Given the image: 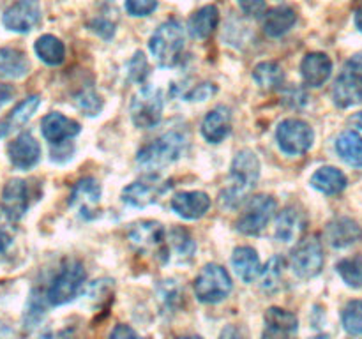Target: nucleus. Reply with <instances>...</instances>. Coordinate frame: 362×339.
Instances as JSON below:
<instances>
[{"instance_id":"26","label":"nucleus","mask_w":362,"mask_h":339,"mask_svg":"<svg viewBox=\"0 0 362 339\" xmlns=\"http://www.w3.org/2000/svg\"><path fill=\"white\" fill-rule=\"evenodd\" d=\"M336 150L339 157L350 166L362 168V136L357 131H345L336 140Z\"/></svg>"},{"instance_id":"22","label":"nucleus","mask_w":362,"mask_h":339,"mask_svg":"<svg viewBox=\"0 0 362 339\" xmlns=\"http://www.w3.org/2000/svg\"><path fill=\"white\" fill-rule=\"evenodd\" d=\"M303 80L308 87H322L332 73V62L325 53H308L300 64Z\"/></svg>"},{"instance_id":"45","label":"nucleus","mask_w":362,"mask_h":339,"mask_svg":"<svg viewBox=\"0 0 362 339\" xmlns=\"http://www.w3.org/2000/svg\"><path fill=\"white\" fill-rule=\"evenodd\" d=\"M39 339H74L69 331H59V332H46Z\"/></svg>"},{"instance_id":"6","label":"nucleus","mask_w":362,"mask_h":339,"mask_svg":"<svg viewBox=\"0 0 362 339\" xmlns=\"http://www.w3.org/2000/svg\"><path fill=\"white\" fill-rule=\"evenodd\" d=\"M279 148L288 155H300L308 152L313 145L315 133L310 124L299 119L283 120L276 131Z\"/></svg>"},{"instance_id":"27","label":"nucleus","mask_w":362,"mask_h":339,"mask_svg":"<svg viewBox=\"0 0 362 339\" xmlns=\"http://www.w3.org/2000/svg\"><path fill=\"white\" fill-rule=\"evenodd\" d=\"M311 186L324 194H338L346 187V177L338 168L324 166V168L317 170L313 173V177H311Z\"/></svg>"},{"instance_id":"42","label":"nucleus","mask_w":362,"mask_h":339,"mask_svg":"<svg viewBox=\"0 0 362 339\" xmlns=\"http://www.w3.org/2000/svg\"><path fill=\"white\" fill-rule=\"evenodd\" d=\"M110 339H144V338H140V335H138L129 325L120 323L113 328L112 334H110Z\"/></svg>"},{"instance_id":"1","label":"nucleus","mask_w":362,"mask_h":339,"mask_svg":"<svg viewBox=\"0 0 362 339\" xmlns=\"http://www.w3.org/2000/svg\"><path fill=\"white\" fill-rule=\"evenodd\" d=\"M258 177H260V161L257 154L247 148L237 152L232 162L230 186L221 193V203L226 207L239 205L253 191Z\"/></svg>"},{"instance_id":"17","label":"nucleus","mask_w":362,"mask_h":339,"mask_svg":"<svg viewBox=\"0 0 362 339\" xmlns=\"http://www.w3.org/2000/svg\"><path fill=\"white\" fill-rule=\"evenodd\" d=\"M7 152L11 162L20 170H30L41 157V147L30 133H21L16 140L11 141Z\"/></svg>"},{"instance_id":"28","label":"nucleus","mask_w":362,"mask_h":339,"mask_svg":"<svg viewBox=\"0 0 362 339\" xmlns=\"http://www.w3.org/2000/svg\"><path fill=\"white\" fill-rule=\"evenodd\" d=\"M297 21V14L296 11L290 9L286 6H279L274 7L267 13L264 21V30L265 34H269L271 37H279V35L286 34L290 28L296 25Z\"/></svg>"},{"instance_id":"46","label":"nucleus","mask_w":362,"mask_h":339,"mask_svg":"<svg viewBox=\"0 0 362 339\" xmlns=\"http://www.w3.org/2000/svg\"><path fill=\"white\" fill-rule=\"evenodd\" d=\"M346 66H349V71H356V73L362 74V53H361V55L352 56V59L349 60V64H346Z\"/></svg>"},{"instance_id":"12","label":"nucleus","mask_w":362,"mask_h":339,"mask_svg":"<svg viewBox=\"0 0 362 339\" xmlns=\"http://www.w3.org/2000/svg\"><path fill=\"white\" fill-rule=\"evenodd\" d=\"M99 200H101V187L98 180L92 177L78 180L69 196V205L83 219H94L99 214Z\"/></svg>"},{"instance_id":"7","label":"nucleus","mask_w":362,"mask_h":339,"mask_svg":"<svg viewBox=\"0 0 362 339\" xmlns=\"http://www.w3.org/2000/svg\"><path fill=\"white\" fill-rule=\"evenodd\" d=\"M163 92L159 88H144L131 102V119L140 129H151L163 117Z\"/></svg>"},{"instance_id":"5","label":"nucleus","mask_w":362,"mask_h":339,"mask_svg":"<svg viewBox=\"0 0 362 339\" xmlns=\"http://www.w3.org/2000/svg\"><path fill=\"white\" fill-rule=\"evenodd\" d=\"M232 292V278L221 265L209 263L194 279V293L204 304H218Z\"/></svg>"},{"instance_id":"4","label":"nucleus","mask_w":362,"mask_h":339,"mask_svg":"<svg viewBox=\"0 0 362 339\" xmlns=\"http://www.w3.org/2000/svg\"><path fill=\"white\" fill-rule=\"evenodd\" d=\"M85 278H87V274H85V268L80 261H66L59 274H57V278L49 285L48 292H46L48 302L52 306H62V304L71 302L80 293Z\"/></svg>"},{"instance_id":"43","label":"nucleus","mask_w":362,"mask_h":339,"mask_svg":"<svg viewBox=\"0 0 362 339\" xmlns=\"http://www.w3.org/2000/svg\"><path fill=\"white\" fill-rule=\"evenodd\" d=\"M219 339H244V335L240 334L239 328L233 327V325H228V327L223 328L221 335H219Z\"/></svg>"},{"instance_id":"39","label":"nucleus","mask_w":362,"mask_h":339,"mask_svg":"<svg viewBox=\"0 0 362 339\" xmlns=\"http://www.w3.org/2000/svg\"><path fill=\"white\" fill-rule=\"evenodd\" d=\"M158 6V0H126V9L131 16H147Z\"/></svg>"},{"instance_id":"29","label":"nucleus","mask_w":362,"mask_h":339,"mask_svg":"<svg viewBox=\"0 0 362 339\" xmlns=\"http://www.w3.org/2000/svg\"><path fill=\"white\" fill-rule=\"evenodd\" d=\"M28 73V60L14 48L0 49V76L7 80H18Z\"/></svg>"},{"instance_id":"48","label":"nucleus","mask_w":362,"mask_h":339,"mask_svg":"<svg viewBox=\"0 0 362 339\" xmlns=\"http://www.w3.org/2000/svg\"><path fill=\"white\" fill-rule=\"evenodd\" d=\"M352 122L356 124L357 127H361V129H362V112H361V113H357V115H354Z\"/></svg>"},{"instance_id":"34","label":"nucleus","mask_w":362,"mask_h":339,"mask_svg":"<svg viewBox=\"0 0 362 339\" xmlns=\"http://www.w3.org/2000/svg\"><path fill=\"white\" fill-rule=\"evenodd\" d=\"M172 247L179 260H189L193 256L197 244L191 239L189 233L182 228H173L168 235V249Z\"/></svg>"},{"instance_id":"14","label":"nucleus","mask_w":362,"mask_h":339,"mask_svg":"<svg viewBox=\"0 0 362 339\" xmlns=\"http://www.w3.org/2000/svg\"><path fill=\"white\" fill-rule=\"evenodd\" d=\"M299 331V320L292 311L269 307L265 313V328L262 339H293Z\"/></svg>"},{"instance_id":"15","label":"nucleus","mask_w":362,"mask_h":339,"mask_svg":"<svg viewBox=\"0 0 362 339\" xmlns=\"http://www.w3.org/2000/svg\"><path fill=\"white\" fill-rule=\"evenodd\" d=\"M2 212L11 218L13 221H18L25 215L30 205V194H28L27 180L13 179L6 184L2 191Z\"/></svg>"},{"instance_id":"49","label":"nucleus","mask_w":362,"mask_h":339,"mask_svg":"<svg viewBox=\"0 0 362 339\" xmlns=\"http://www.w3.org/2000/svg\"><path fill=\"white\" fill-rule=\"evenodd\" d=\"M177 339H202L198 335H184V338H177Z\"/></svg>"},{"instance_id":"11","label":"nucleus","mask_w":362,"mask_h":339,"mask_svg":"<svg viewBox=\"0 0 362 339\" xmlns=\"http://www.w3.org/2000/svg\"><path fill=\"white\" fill-rule=\"evenodd\" d=\"M170 187H172V184L168 180H161L158 177H147V179L136 180V182L124 187L122 200L131 207L144 208L156 203Z\"/></svg>"},{"instance_id":"41","label":"nucleus","mask_w":362,"mask_h":339,"mask_svg":"<svg viewBox=\"0 0 362 339\" xmlns=\"http://www.w3.org/2000/svg\"><path fill=\"white\" fill-rule=\"evenodd\" d=\"M240 9L251 16H260L265 11V0H237Z\"/></svg>"},{"instance_id":"24","label":"nucleus","mask_w":362,"mask_h":339,"mask_svg":"<svg viewBox=\"0 0 362 339\" xmlns=\"http://www.w3.org/2000/svg\"><path fill=\"white\" fill-rule=\"evenodd\" d=\"M39 105H41V97L39 95H30V97L23 99L20 105L14 106L13 112L0 122V138L9 136L11 133H14L21 126H25L32 119V115L39 108Z\"/></svg>"},{"instance_id":"35","label":"nucleus","mask_w":362,"mask_h":339,"mask_svg":"<svg viewBox=\"0 0 362 339\" xmlns=\"http://www.w3.org/2000/svg\"><path fill=\"white\" fill-rule=\"evenodd\" d=\"M336 270L341 275L343 281L352 288H361L362 286V256H350L339 261L336 265Z\"/></svg>"},{"instance_id":"25","label":"nucleus","mask_w":362,"mask_h":339,"mask_svg":"<svg viewBox=\"0 0 362 339\" xmlns=\"http://www.w3.org/2000/svg\"><path fill=\"white\" fill-rule=\"evenodd\" d=\"M232 265L233 268H235L237 275H239L244 282H253L262 272L260 258H258L257 251L250 246L237 247V249L233 251Z\"/></svg>"},{"instance_id":"30","label":"nucleus","mask_w":362,"mask_h":339,"mask_svg":"<svg viewBox=\"0 0 362 339\" xmlns=\"http://www.w3.org/2000/svg\"><path fill=\"white\" fill-rule=\"evenodd\" d=\"M219 23V13L214 6H205L191 16L189 34L194 39H205L214 32Z\"/></svg>"},{"instance_id":"16","label":"nucleus","mask_w":362,"mask_h":339,"mask_svg":"<svg viewBox=\"0 0 362 339\" xmlns=\"http://www.w3.org/2000/svg\"><path fill=\"white\" fill-rule=\"evenodd\" d=\"M332 99L339 108H350V106L362 102V74L356 71H345L336 80L332 88Z\"/></svg>"},{"instance_id":"31","label":"nucleus","mask_w":362,"mask_h":339,"mask_svg":"<svg viewBox=\"0 0 362 339\" xmlns=\"http://www.w3.org/2000/svg\"><path fill=\"white\" fill-rule=\"evenodd\" d=\"M35 53H37L39 59L42 60L48 66H59L66 59V48H64V42L60 39H57L55 35H41V37L35 41Z\"/></svg>"},{"instance_id":"9","label":"nucleus","mask_w":362,"mask_h":339,"mask_svg":"<svg viewBox=\"0 0 362 339\" xmlns=\"http://www.w3.org/2000/svg\"><path fill=\"white\" fill-rule=\"evenodd\" d=\"M129 240L133 246L141 251H152L156 256H163V260H168V237L165 228L158 221H140L133 225L129 230Z\"/></svg>"},{"instance_id":"8","label":"nucleus","mask_w":362,"mask_h":339,"mask_svg":"<svg viewBox=\"0 0 362 339\" xmlns=\"http://www.w3.org/2000/svg\"><path fill=\"white\" fill-rule=\"evenodd\" d=\"M276 212V200L271 196H255L237 221V230L244 235H260Z\"/></svg>"},{"instance_id":"19","label":"nucleus","mask_w":362,"mask_h":339,"mask_svg":"<svg viewBox=\"0 0 362 339\" xmlns=\"http://www.w3.org/2000/svg\"><path fill=\"white\" fill-rule=\"evenodd\" d=\"M172 208L184 219H198L211 208V198L202 191H184L172 198Z\"/></svg>"},{"instance_id":"44","label":"nucleus","mask_w":362,"mask_h":339,"mask_svg":"<svg viewBox=\"0 0 362 339\" xmlns=\"http://www.w3.org/2000/svg\"><path fill=\"white\" fill-rule=\"evenodd\" d=\"M14 90L11 85H0V108L13 99Z\"/></svg>"},{"instance_id":"21","label":"nucleus","mask_w":362,"mask_h":339,"mask_svg":"<svg viewBox=\"0 0 362 339\" xmlns=\"http://www.w3.org/2000/svg\"><path fill=\"white\" fill-rule=\"evenodd\" d=\"M325 237H327L329 244L332 247H350L362 239V228L357 225L354 219L350 218H338L331 221L325 230Z\"/></svg>"},{"instance_id":"36","label":"nucleus","mask_w":362,"mask_h":339,"mask_svg":"<svg viewBox=\"0 0 362 339\" xmlns=\"http://www.w3.org/2000/svg\"><path fill=\"white\" fill-rule=\"evenodd\" d=\"M341 323L349 334L362 335V300H350L341 314Z\"/></svg>"},{"instance_id":"40","label":"nucleus","mask_w":362,"mask_h":339,"mask_svg":"<svg viewBox=\"0 0 362 339\" xmlns=\"http://www.w3.org/2000/svg\"><path fill=\"white\" fill-rule=\"evenodd\" d=\"M212 94H216V85L202 83L198 85L197 88H193L191 92H187L184 97H186L187 101H205V99L211 97Z\"/></svg>"},{"instance_id":"23","label":"nucleus","mask_w":362,"mask_h":339,"mask_svg":"<svg viewBox=\"0 0 362 339\" xmlns=\"http://www.w3.org/2000/svg\"><path fill=\"white\" fill-rule=\"evenodd\" d=\"M304 228H306V218L303 212L296 207H286L279 212L276 221V239L286 244L293 242L299 239Z\"/></svg>"},{"instance_id":"3","label":"nucleus","mask_w":362,"mask_h":339,"mask_svg":"<svg viewBox=\"0 0 362 339\" xmlns=\"http://www.w3.org/2000/svg\"><path fill=\"white\" fill-rule=\"evenodd\" d=\"M184 49V28L177 20L165 21L151 37V52L159 66L175 67Z\"/></svg>"},{"instance_id":"33","label":"nucleus","mask_w":362,"mask_h":339,"mask_svg":"<svg viewBox=\"0 0 362 339\" xmlns=\"http://www.w3.org/2000/svg\"><path fill=\"white\" fill-rule=\"evenodd\" d=\"M285 260L281 256H272L260 272V285L265 292H276L281 286Z\"/></svg>"},{"instance_id":"32","label":"nucleus","mask_w":362,"mask_h":339,"mask_svg":"<svg viewBox=\"0 0 362 339\" xmlns=\"http://www.w3.org/2000/svg\"><path fill=\"white\" fill-rule=\"evenodd\" d=\"M253 78L264 90H276L281 87L285 74L278 62H260L253 71Z\"/></svg>"},{"instance_id":"37","label":"nucleus","mask_w":362,"mask_h":339,"mask_svg":"<svg viewBox=\"0 0 362 339\" xmlns=\"http://www.w3.org/2000/svg\"><path fill=\"white\" fill-rule=\"evenodd\" d=\"M74 102H76L78 109L83 112L85 115L88 117H94L101 112L103 108V102L99 99V95L95 94L94 88H87V90H81L74 95Z\"/></svg>"},{"instance_id":"20","label":"nucleus","mask_w":362,"mask_h":339,"mask_svg":"<svg viewBox=\"0 0 362 339\" xmlns=\"http://www.w3.org/2000/svg\"><path fill=\"white\" fill-rule=\"evenodd\" d=\"M232 129V113L226 106H216L202 122V134L211 143H221Z\"/></svg>"},{"instance_id":"2","label":"nucleus","mask_w":362,"mask_h":339,"mask_svg":"<svg viewBox=\"0 0 362 339\" xmlns=\"http://www.w3.org/2000/svg\"><path fill=\"white\" fill-rule=\"evenodd\" d=\"M184 148H186V136L177 131H170L141 148L136 155V162L145 170L165 168L182 155Z\"/></svg>"},{"instance_id":"10","label":"nucleus","mask_w":362,"mask_h":339,"mask_svg":"<svg viewBox=\"0 0 362 339\" xmlns=\"http://www.w3.org/2000/svg\"><path fill=\"white\" fill-rule=\"evenodd\" d=\"M324 267V249L317 237L300 240L292 253V268L299 278L311 279Z\"/></svg>"},{"instance_id":"18","label":"nucleus","mask_w":362,"mask_h":339,"mask_svg":"<svg viewBox=\"0 0 362 339\" xmlns=\"http://www.w3.org/2000/svg\"><path fill=\"white\" fill-rule=\"evenodd\" d=\"M42 136L53 145H60L80 133V124L62 113H49L41 122Z\"/></svg>"},{"instance_id":"13","label":"nucleus","mask_w":362,"mask_h":339,"mask_svg":"<svg viewBox=\"0 0 362 339\" xmlns=\"http://www.w3.org/2000/svg\"><path fill=\"white\" fill-rule=\"evenodd\" d=\"M41 7L37 0H18L4 13V25L13 32H28L37 25Z\"/></svg>"},{"instance_id":"47","label":"nucleus","mask_w":362,"mask_h":339,"mask_svg":"<svg viewBox=\"0 0 362 339\" xmlns=\"http://www.w3.org/2000/svg\"><path fill=\"white\" fill-rule=\"evenodd\" d=\"M356 25H357V28L362 32V4L359 6V9L356 11Z\"/></svg>"},{"instance_id":"38","label":"nucleus","mask_w":362,"mask_h":339,"mask_svg":"<svg viewBox=\"0 0 362 339\" xmlns=\"http://www.w3.org/2000/svg\"><path fill=\"white\" fill-rule=\"evenodd\" d=\"M16 239V221L0 212V254H6Z\"/></svg>"}]
</instances>
